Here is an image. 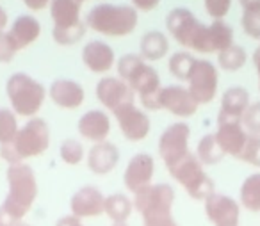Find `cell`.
Returning <instances> with one entry per match:
<instances>
[{"label": "cell", "mask_w": 260, "mask_h": 226, "mask_svg": "<svg viewBox=\"0 0 260 226\" xmlns=\"http://www.w3.org/2000/svg\"><path fill=\"white\" fill-rule=\"evenodd\" d=\"M118 75L123 82L130 86L141 100L143 107L148 111H159V96L162 86L160 77L150 64H146L145 59L138 54H125L118 61Z\"/></svg>", "instance_id": "1"}, {"label": "cell", "mask_w": 260, "mask_h": 226, "mask_svg": "<svg viewBox=\"0 0 260 226\" xmlns=\"http://www.w3.org/2000/svg\"><path fill=\"white\" fill-rule=\"evenodd\" d=\"M8 185V196L4 203L0 205V210L18 224L32 210L34 201L38 198V180L34 169L25 162L9 166Z\"/></svg>", "instance_id": "2"}, {"label": "cell", "mask_w": 260, "mask_h": 226, "mask_svg": "<svg viewBox=\"0 0 260 226\" xmlns=\"http://www.w3.org/2000/svg\"><path fill=\"white\" fill-rule=\"evenodd\" d=\"M50 146V128L41 118H30L22 128H18L15 139L0 146V157L9 166L20 164L25 158L40 157Z\"/></svg>", "instance_id": "3"}, {"label": "cell", "mask_w": 260, "mask_h": 226, "mask_svg": "<svg viewBox=\"0 0 260 226\" xmlns=\"http://www.w3.org/2000/svg\"><path fill=\"white\" fill-rule=\"evenodd\" d=\"M84 23L104 36H128L138 27V11L132 6L98 4L87 13Z\"/></svg>", "instance_id": "4"}, {"label": "cell", "mask_w": 260, "mask_h": 226, "mask_svg": "<svg viewBox=\"0 0 260 226\" xmlns=\"http://www.w3.org/2000/svg\"><path fill=\"white\" fill-rule=\"evenodd\" d=\"M6 93L13 112L23 118H34L41 111L47 98L43 84L27 73H13L6 82Z\"/></svg>", "instance_id": "5"}, {"label": "cell", "mask_w": 260, "mask_h": 226, "mask_svg": "<svg viewBox=\"0 0 260 226\" xmlns=\"http://www.w3.org/2000/svg\"><path fill=\"white\" fill-rule=\"evenodd\" d=\"M166 169L173 176V180H177L184 187V190L192 200L205 201L210 194L216 192V185H214L212 178L205 173L203 164L196 158L194 153L185 155L182 160Z\"/></svg>", "instance_id": "6"}, {"label": "cell", "mask_w": 260, "mask_h": 226, "mask_svg": "<svg viewBox=\"0 0 260 226\" xmlns=\"http://www.w3.org/2000/svg\"><path fill=\"white\" fill-rule=\"evenodd\" d=\"M134 208L141 214L143 222L171 217L175 203V189L170 183H152L134 194Z\"/></svg>", "instance_id": "7"}, {"label": "cell", "mask_w": 260, "mask_h": 226, "mask_svg": "<svg viewBox=\"0 0 260 226\" xmlns=\"http://www.w3.org/2000/svg\"><path fill=\"white\" fill-rule=\"evenodd\" d=\"M166 29L178 45L196 52L205 30V23L200 22L187 8H175L166 16Z\"/></svg>", "instance_id": "8"}, {"label": "cell", "mask_w": 260, "mask_h": 226, "mask_svg": "<svg viewBox=\"0 0 260 226\" xmlns=\"http://www.w3.org/2000/svg\"><path fill=\"white\" fill-rule=\"evenodd\" d=\"M189 139H191V128L187 123L178 121L166 126L159 137V157L162 158L164 166L177 164L178 160L189 155Z\"/></svg>", "instance_id": "9"}, {"label": "cell", "mask_w": 260, "mask_h": 226, "mask_svg": "<svg viewBox=\"0 0 260 226\" xmlns=\"http://www.w3.org/2000/svg\"><path fill=\"white\" fill-rule=\"evenodd\" d=\"M189 93L196 100L198 105H207L216 98L217 84H219V75L217 68L210 61L205 59H196L192 72L187 79Z\"/></svg>", "instance_id": "10"}, {"label": "cell", "mask_w": 260, "mask_h": 226, "mask_svg": "<svg viewBox=\"0 0 260 226\" xmlns=\"http://www.w3.org/2000/svg\"><path fill=\"white\" fill-rule=\"evenodd\" d=\"M94 93H96L98 102L105 109H109L112 114L118 109L136 102V93L119 77H104L102 80H98Z\"/></svg>", "instance_id": "11"}, {"label": "cell", "mask_w": 260, "mask_h": 226, "mask_svg": "<svg viewBox=\"0 0 260 226\" xmlns=\"http://www.w3.org/2000/svg\"><path fill=\"white\" fill-rule=\"evenodd\" d=\"M116 119H118L119 130H121L123 137L132 143H139V141L146 139L152 128L150 118L146 116L145 111L136 107V104L125 105V107L118 109L114 112Z\"/></svg>", "instance_id": "12"}, {"label": "cell", "mask_w": 260, "mask_h": 226, "mask_svg": "<svg viewBox=\"0 0 260 226\" xmlns=\"http://www.w3.org/2000/svg\"><path fill=\"white\" fill-rule=\"evenodd\" d=\"M205 214L214 226H239L241 205L226 194L214 192L203 201Z\"/></svg>", "instance_id": "13"}, {"label": "cell", "mask_w": 260, "mask_h": 226, "mask_svg": "<svg viewBox=\"0 0 260 226\" xmlns=\"http://www.w3.org/2000/svg\"><path fill=\"white\" fill-rule=\"evenodd\" d=\"M153 173H155V160L150 153H136L130 158L123 173V183L130 192L138 194L145 187L152 185Z\"/></svg>", "instance_id": "14"}, {"label": "cell", "mask_w": 260, "mask_h": 226, "mask_svg": "<svg viewBox=\"0 0 260 226\" xmlns=\"http://www.w3.org/2000/svg\"><path fill=\"white\" fill-rule=\"evenodd\" d=\"M159 104L160 109L171 112L173 116H178V118H191V116L196 114V111L200 107L194 98H192V94L189 93L187 87L178 86V84L162 87Z\"/></svg>", "instance_id": "15"}, {"label": "cell", "mask_w": 260, "mask_h": 226, "mask_svg": "<svg viewBox=\"0 0 260 226\" xmlns=\"http://www.w3.org/2000/svg\"><path fill=\"white\" fill-rule=\"evenodd\" d=\"M105 196L94 185H84L70 200V212L79 219H94L104 214Z\"/></svg>", "instance_id": "16"}, {"label": "cell", "mask_w": 260, "mask_h": 226, "mask_svg": "<svg viewBox=\"0 0 260 226\" xmlns=\"http://www.w3.org/2000/svg\"><path fill=\"white\" fill-rule=\"evenodd\" d=\"M249 93L241 86L228 87L221 96V109L217 114V123L242 121V116L249 107Z\"/></svg>", "instance_id": "17"}, {"label": "cell", "mask_w": 260, "mask_h": 226, "mask_svg": "<svg viewBox=\"0 0 260 226\" xmlns=\"http://www.w3.org/2000/svg\"><path fill=\"white\" fill-rule=\"evenodd\" d=\"M216 141L219 144V148L223 150L224 155H232L237 158L241 155L242 148H244L246 141H248L249 134L244 130L242 123L239 121H223L217 123L216 130Z\"/></svg>", "instance_id": "18"}, {"label": "cell", "mask_w": 260, "mask_h": 226, "mask_svg": "<svg viewBox=\"0 0 260 226\" xmlns=\"http://www.w3.org/2000/svg\"><path fill=\"white\" fill-rule=\"evenodd\" d=\"M119 162V150L116 144L104 141V143H96L91 146L87 151V168L93 175L105 176L116 169Z\"/></svg>", "instance_id": "19"}, {"label": "cell", "mask_w": 260, "mask_h": 226, "mask_svg": "<svg viewBox=\"0 0 260 226\" xmlns=\"http://www.w3.org/2000/svg\"><path fill=\"white\" fill-rule=\"evenodd\" d=\"M48 96L61 109H79L84 104L86 93L77 80L57 79L52 82L50 89H48Z\"/></svg>", "instance_id": "20"}, {"label": "cell", "mask_w": 260, "mask_h": 226, "mask_svg": "<svg viewBox=\"0 0 260 226\" xmlns=\"http://www.w3.org/2000/svg\"><path fill=\"white\" fill-rule=\"evenodd\" d=\"M230 45H234V29L228 23H224L223 20H216L210 25H205L203 30L202 41L196 52L200 54H214L228 48Z\"/></svg>", "instance_id": "21"}, {"label": "cell", "mask_w": 260, "mask_h": 226, "mask_svg": "<svg viewBox=\"0 0 260 226\" xmlns=\"http://www.w3.org/2000/svg\"><path fill=\"white\" fill-rule=\"evenodd\" d=\"M79 134L84 139L91 141V143H104L107 139L109 132H111V119L104 111H87L86 114L80 116L79 123H77Z\"/></svg>", "instance_id": "22"}, {"label": "cell", "mask_w": 260, "mask_h": 226, "mask_svg": "<svg viewBox=\"0 0 260 226\" xmlns=\"http://www.w3.org/2000/svg\"><path fill=\"white\" fill-rule=\"evenodd\" d=\"M82 62L93 73H107L114 66V50L104 41H89L82 48Z\"/></svg>", "instance_id": "23"}, {"label": "cell", "mask_w": 260, "mask_h": 226, "mask_svg": "<svg viewBox=\"0 0 260 226\" xmlns=\"http://www.w3.org/2000/svg\"><path fill=\"white\" fill-rule=\"evenodd\" d=\"M50 16L54 29H73L82 25L79 0H50Z\"/></svg>", "instance_id": "24"}, {"label": "cell", "mask_w": 260, "mask_h": 226, "mask_svg": "<svg viewBox=\"0 0 260 226\" xmlns=\"http://www.w3.org/2000/svg\"><path fill=\"white\" fill-rule=\"evenodd\" d=\"M8 34L20 52V50H23V48L29 47V45H32L34 41L40 38L41 25L34 16L22 15L15 20V23L11 25V29H9Z\"/></svg>", "instance_id": "25"}, {"label": "cell", "mask_w": 260, "mask_h": 226, "mask_svg": "<svg viewBox=\"0 0 260 226\" xmlns=\"http://www.w3.org/2000/svg\"><path fill=\"white\" fill-rule=\"evenodd\" d=\"M168 52H170V41L160 30H150L141 38L139 55L145 61H159V59L166 57Z\"/></svg>", "instance_id": "26"}, {"label": "cell", "mask_w": 260, "mask_h": 226, "mask_svg": "<svg viewBox=\"0 0 260 226\" xmlns=\"http://www.w3.org/2000/svg\"><path fill=\"white\" fill-rule=\"evenodd\" d=\"M134 210V203L130 201L128 196L121 192L111 194V196H105V207H104V214H107V217L112 222H118L123 224L126 222V219L130 217Z\"/></svg>", "instance_id": "27"}, {"label": "cell", "mask_w": 260, "mask_h": 226, "mask_svg": "<svg viewBox=\"0 0 260 226\" xmlns=\"http://www.w3.org/2000/svg\"><path fill=\"white\" fill-rule=\"evenodd\" d=\"M239 205L249 212H260V173H253L241 183Z\"/></svg>", "instance_id": "28"}, {"label": "cell", "mask_w": 260, "mask_h": 226, "mask_svg": "<svg viewBox=\"0 0 260 226\" xmlns=\"http://www.w3.org/2000/svg\"><path fill=\"white\" fill-rule=\"evenodd\" d=\"M196 158L202 162L203 166H216L223 160L224 153L219 148L216 141V136L214 134H207L196 144Z\"/></svg>", "instance_id": "29"}, {"label": "cell", "mask_w": 260, "mask_h": 226, "mask_svg": "<svg viewBox=\"0 0 260 226\" xmlns=\"http://www.w3.org/2000/svg\"><path fill=\"white\" fill-rule=\"evenodd\" d=\"M217 64L224 72H237L246 64V50L239 45H230L217 54Z\"/></svg>", "instance_id": "30"}, {"label": "cell", "mask_w": 260, "mask_h": 226, "mask_svg": "<svg viewBox=\"0 0 260 226\" xmlns=\"http://www.w3.org/2000/svg\"><path fill=\"white\" fill-rule=\"evenodd\" d=\"M196 62V57L192 54H187V52H177L170 57V62H168V68H170V73L178 80H187L189 75L192 72V66Z\"/></svg>", "instance_id": "31"}, {"label": "cell", "mask_w": 260, "mask_h": 226, "mask_svg": "<svg viewBox=\"0 0 260 226\" xmlns=\"http://www.w3.org/2000/svg\"><path fill=\"white\" fill-rule=\"evenodd\" d=\"M18 132L16 114L9 109H0V146L9 144Z\"/></svg>", "instance_id": "32"}, {"label": "cell", "mask_w": 260, "mask_h": 226, "mask_svg": "<svg viewBox=\"0 0 260 226\" xmlns=\"http://www.w3.org/2000/svg\"><path fill=\"white\" fill-rule=\"evenodd\" d=\"M59 155H61L62 162H66L68 166H79L84 160V146L82 143H79L77 139H64L59 148Z\"/></svg>", "instance_id": "33"}, {"label": "cell", "mask_w": 260, "mask_h": 226, "mask_svg": "<svg viewBox=\"0 0 260 226\" xmlns=\"http://www.w3.org/2000/svg\"><path fill=\"white\" fill-rule=\"evenodd\" d=\"M86 34V23L79 27H73V29H54L52 30V36H54V41L61 47H70V45L79 43L80 40Z\"/></svg>", "instance_id": "34"}, {"label": "cell", "mask_w": 260, "mask_h": 226, "mask_svg": "<svg viewBox=\"0 0 260 226\" xmlns=\"http://www.w3.org/2000/svg\"><path fill=\"white\" fill-rule=\"evenodd\" d=\"M237 158L249 166L260 168V136H248V141Z\"/></svg>", "instance_id": "35"}, {"label": "cell", "mask_w": 260, "mask_h": 226, "mask_svg": "<svg viewBox=\"0 0 260 226\" xmlns=\"http://www.w3.org/2000/svg\"><path fill=\"white\" fill-rule=\"evenodd\" d=\"M241 27L249 38L260 40V8L246 9L241 16Z\"/></svg>", "instance_id": "36"}, {"label": "cell", "mask_w": 260, "mask_h": 226, "mask_svg": "<svg viewBox=\"0 0 260 226\" xmlns=\"http://www.w3.org/2000/svg\"><path fill=\"white\" fill-rule=\"evenodd\" d=\"M241 123L249 136H260V102L249 104Z\"/></svg>", "instance_id": "37"}, {"label": "cell", "mask_w": 260, "mask_h": 226, "mask_svg": "<svg viewBox=\"0 0 260 226\" xmlns=\"http://www.w3.org/2000/svg\"><path fill=\"white\" fill-rule=\"evenodd\" d=\"M203 4H205L207 15L216 22V20H223L228 15L232 8V0H203Z\"/></svg>", "instance_id": "38"}, {"label": "cell", "mask_w": 260, "mask_h": 226, "mask_svg": "<svg viewBox=\"0 0 260 226\" xmlns=\"http://www.w3.org/2000/svg\"><path fill=\"white\" fill-rule=\"evenodd\" d=\"M16 54H18V48L15 47L9 34L0 33V62H11Z\"/></svg>", "instance_id": "39"}, {"label": "cell", "mask_w": 260, "mask_h": 226, "mask_svg": "<svg viewBox=\"0 0 260 226\" xmlns=\"http://www.w3.org/2000/svg\"><path fill=\"white\" fill-rule=\"evenodd\" d=\"M134 9H139L143 13H150L160 4V0H132Z\"/></svg>", "instance_id": "40"}, {"label": "cell", "mask_w": 260, "mask_h": 226, "mask_svg": "<svg viewBox=\"0 0 260 226\" xmlns=\"http://www.w3.org/2000/svg\"><path fill=\"white\" fill-rule=\"evenodd\" d=\"M55 226H84L82 224V219L75 217V215H64V217L57 219V222H55Z\"/></svg>", "instance_id": "41"}, {"label": "cell", "mask_w": 260, "mask_h": 226, "mask_svg": "<svg viewBox=\"0 0 260 226\" xmlns=\"http://www.w3.org/2000/svg\"><path fill=\"white\" fill-rule=\"evenodd\" d=\"M23 4H25L27 9H30V11H41V9H45L50 4V0H23Z\"/></svg>", "instance_id": "42"}, {"label": "cell", "mask_w": 260, "mask_h": 226, "mask_svg": "<svg viewBox=\"0 0 260 226\" xmlns=\"http://www.w3.org/2000/svg\"><path fill=\"white\" fill-rule=\"evenodd\" d=\"M143 226H178L177 221L171 217H164V219H157V221H150V222H143Z\"/></svg>", "instance_id": "43"}, {"label": "cell", "mask_w": 260, "mask_h": 226, "mask_svg": "<svg viewBox=\"0 0 260 226\" xmlns=\"http://www.w3.org/2000/svg\"><path fill=\"white\" fill-rule=\"evenodd\" d=\"M253 64H255L256 75H258V84H260V45L253 52Z\"/></svg>", "instance_id": "44"}, {"label": "cell", "mask_w": 260, "mask_h": 226, "mask_svg": "<svg viewBox=\"0 0 260 226\" xmlns=\"http://www.w3.org/2000/svg\"><path fill=\"white\" fill-rule=\"evenodd\" d=\"M239 4L244 8V11L246 9H256V8H260V0H239Z\"/></svg>", "instance_id": "45"}, {"label": "cell", "mask_w": 260, "mask_h": 226, "mask_svg": "<svg viewBox=\"0 0 260 226\" xmlns=\"http://www.w3.org/2000/svg\"><path fill=\"white\" fill-rule=\"evenodd\" d=\"M6 25H8V13H6V9L0 6V33H4Z\"/></svg>", "instance_id": "46"}, {"label": "cell", "mask_w": 260, "mask_h": 226, "mask_svg": "<svg viewBox=\"0 0 260 226\" xmlns=\"http://www.w3.org/2000/svg\"><path fill=\"white\" fill-rule=\"evenodd\" d=\"M16 226H30V224H27V222H23V221H22V222H18Z\"/></svg>", "instance_id": "47"}, {"label": "cell", "mask_w": 260, "mask_h": 226, "mask_svg": "<svg viewBox=\"0 0 260 226\" xmlns=\"http://www.w3.org/2000/svg\"><path fill=\"white\" fill-rule=\"evenodd\" d=\"M112 226H126V222H123V224H118V222H112Z\"/></svg>", "instance_id": "48"}, {"label": "cell", "mask_w": 260, "mask_h": 226, "mask_svg": "<svg viewBox=\"0 0 260 226\" xmlns=\"http://www.w3.org/2000/svg\"><path fill=\"white\" fill-rule=\"evenodd\" d=\"M79 2H80V4H82V2H86V0H79Z\"/></svg>", "instance_id": "49"}]
</instances>
